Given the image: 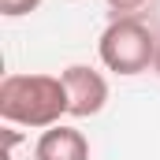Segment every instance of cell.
I'll return each mask as SVG.
<instances>
[{
    "instance_id": "cell-5",
    "label": "cell",
    "mask_w": 160,
    "mask_h": 160,
    "mask_svg": "<svg viewBox=\"0 0 160 160\" xmlns=\"http://www.w3.org/2000/svg\"><path fill=\"white\" fill-rule=\"evenodd\" d=\"M41 0H0V15L4 19H19V15H30V11H38Z\"/></svg>"
},
{
    "instance_id": "cell-3",
    "label": "cell",
    "mask_w": 160,
    "mask_h": 160,
    "mask_svg": "<svg viewBox=\"0 0 160 160\" xmlns=\"http://www.w3.org/2000/svg\"><path fill=\"white\" fill-rule=\"evenodd\" d=\"M60 78L67 86V101H71V116L75 119H89L108 104V82L101 71L86 67V63H71L60 71Z\"/></svg>"
},
{
    "instance_id": "cell-7",
    "label": "cell",
    "mask_w": 160,
    "mask_h": 160,
    "mask_svg": "<svg viewBox=\"0 0 160 160\" xmlns=\"http://www.w3.org/2000/svg\"><path fill=\"white\" fill-rule=\"evenodd\" d=\"M153 71L160 75V45H157V60H153Z\"/></svg>"
},
{
    "instance_id": "cell-2",
    "label": "cell",
    "mask_w": 160,
    "mask_h": 160,
    "mask_svg": "<svg viewBox=\"0 0 160 160\" xmlns=\"http://www.w3.org/2000/svg\"><path fill=\"white\" fill-rule=\"evenodd\" d=\"M157 45H160V38L138 15H123V19H112L104 26V34L97 41V56L108 71L130 78V75H142V71L153 67Z\"/></svg>"
},
{
    "instance_id": "cell-4",
    "label": "cell",
    "mask_w": 160,
    "mask_h": 160,
    "mask_svg": "<svg viewBox=\"0 0 160 160\" xmlns=\"http://www.w3.org/2000/svg\"><path fill=\"white\" fill-rule=\"evenodd\" d=\"M34 160H89V142L75 127H48L34 145Z\"/></svg>"
},
{
    "instance_id": "cell-1",
    "label": "cell",
    "mask_w": 160,
    "mask_h": 160,
    "mask_svg": "<svg viewBox=\"0 0 160 160\" xmlns=\"http://www.w3.org/2000/svg\"><path fill=\"white\" fill-rule=\"evenodd\" d=\"M71 116L67 86L60 75H4L0 82V119L11 127L48 130Z\"/></svg>"
},
{
    "instance_id": "cell-6",
    "label": "cell",
    "mask_w": 160,
    "mask_h": 160,
    "mask_svg": "<svg viewBox=\"0 0 160 160\" xmlns=\"http://www.w3.org/2000/svg\"><path fill=\"white\" fill-rule=\"evenodd\" d=\"M112 11H116V19H123V15H138L142 8H149L153 0H104Z\"/></svg>"
}]
</instances>
